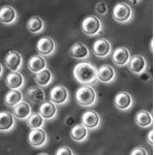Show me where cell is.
Returning <instances> with one entry per match:
<instances>
[{"label": "cell", "mask_w": 155, "mask_h": 155, "mask_svg": "<svg viewBox=\"0 0 155 155\" xmlns=\"http://www.w3.org/2000/svg\"><path fill=\"white\" fill-rule=\"evenodd\" d=\"M69 93L66 87L62 85H57L50 92V101L54 102L56 106H63L68 101Z\"/></svg>", "instance_id": "7"}, {"label": "cell", "mask_w": 155, "mask_h": 155, "mask_svg": "<svg viewBox=\"0 0 155 155\" xmlns=\"http://www.w3.org/2000/svg\"><path fill=\"white\" fill-rule=\"evenodd\" d=\"M65 124L66 125H74L76 124V120H74V118L72 116H68L66 118V120H65Z\"/></svg>", "instance_id": "33"}, {"label": "cell", "mask_w": 155, "mask_h": 155, "mask_svg": "<svg viewBox=\"0 0 155 155\" xmlns=\"http://www.w3.org/2000/svg\"><path fill=\"white\" fill-rule=\"evenodd\" d=\"M18 20V12L12 5H3L0 8V23L3 25H12Z\"/></svg>", "instance_id": "13"}, {"label": "cell", "mask_w": 155, "mask_h": 155, "mask_svg": "<svg viewBox=\"0 0 155 155\" xmlns=\"http://www.w3.org/2000/svg\"><path fill=\"white\" fill-rule=\"evenodd\" d=\"M116 80V71L112 66L104 64L97 69V81L104 84H111Z\"/></svg>", "instance_id": "16"}, {"label": "cell", "mask_w": 155, "mask_h": 155, "mask_svg": "<svg viewBox=\"0 0 155 155\" xmlns=\"http://www.w3.org/2000/svg\"><path fill=\"white\" fill-rule=\"evenodd\" d=\"M88 129L83 124H74L71 130V139L77 143H83L88 139Z\"/></svg>", "instance_id": "22"}, {"label": "cell", "mask_w": 155, "mask_h": 155, "mask_svg": "<svg viewBox=\"0 0 155 155\" xmlns=\"http://www.w3.org/2000/svg\"><path fill=\"white\" fill-rule=\"evenodd\" d=\"M82 32L87 36H96L102 30V23L98 17L88 16L86 17L81 25Z\"/></svg>", "instance_id": "4"}, {"label": "cell", "mask_w": 155, "mask_h": 155, "mask_svg": "<svg viewBox=\"0 0 155 155\" xmlns=\"http://www.w3.org/2000/svg\"><path fill=\"white\" fill-rule=\"evenodd\" d=\"M26 97L34 104H41L45 101V92L39 86L30 87L26 92Z\"/></svg>", "instance_id": "23"}, {"label": "cell", "mask_w": 155, "mask_h": 155, "mask_svg": "<svg viewBox=\"0 0 155 155\" xmlns=\"http://www.w3.org/2000/svg\"><path fill=\"white\" fill-rule=\"evenodd\" d=\"M56 42L52 37L50 36H44L38 39L36 44V50L39 55L44 57H49L53 55L56 51Z\"/></svg>", "instance_id": "5"}, {"label": "cell", "mask_w": 155, "mask_h": 155, "mask_svg": "<svg viewBox=\"0 0 155 155\" xmlns=\"http://www.w3.org/2000/svg\"><path fill=\"white\" fill-rule=\"evenodd\" d=\"M16 119L14 114L8 111L0 112V131L9 132L15 128Z\"/></svg>", "instance_id": "17"}, {"label": "cell", "mask_w": 155, "mask_h": 155, "mask_svg": "<svg viewBox=\"0 0 155 155\" xmlns=\"http://www.w3.org/2000/svg\"><path fill=\"white\" fill-rule=\"evenodd\" d=\"M92 52L96 57L101 59L107 58L110 56L112 52V45L107 38H99L94 41L93 47H92Z\"/></svg>", "instance_id": "10"}, {"label": "cell", "mask_w": 155, "mask_h": 155, "mask_svg": "<svg viewBox=\"0 0 155 155\" xmlns=\"http://www.w3.org/2000/svg\"><path fill=\"white\" fill-rule=\"evenodd\" d=\"M130 154L131 155H148V152H147L143 147H136V148L130 152Z\"/></svg>", "instance_id": "31"}, {"label": "cell", "mask_w": 155, "mask_h": 155, "mask_svg": "<svg viewBox=\"0 0 155 155\" xmlns=\"http://www.w3.org/2000/svg\"><path fill=\"white\" fill-rule=\"evenodd\" d=\"M76 101L82 107H91L96 104L97 94L91 85H83L76 92Z\"/></svg>", "instance_id": "2"}, {"label": "cell", "mask_w": 155, "mask_h": 155, "mask_svg": "<svg viewBox=\"0 0 155 155\" xmlns=\"http://www.w3.org/2000/svg\"><path fill=\"white\" fill-rule=\"evenodd\" d=\"M4 62L11 71H20L23 66V57L19 52L9 51L4 58Z\"/></svg>", "instance_id": "11"}, {"label": "cell", "mask_w": 155, "mask_h": 155, "mask_svg": "<svg viewBox=\"0 0 155 155\" xmlns=\"http://www.w3.org/2000/svg\"><path fill=\"white\" fill-rule=\"evenodd\" d=\"M127 67H128L129 71L132 72L134 74L140 76V74L146 71L147 61L145 57L142 56L141 54H136L134 56H130L128 63H127Z\"/></svg>", "instance_id": "6"}, {"label": "cell", "mask_w": 155, "mask_h": 155, "mask_svg": "<svg viewBox=\"0 0 155 155\" xmlns=\"http://www.w3.org/2000/svg\"><path fill=\"white\" fill-rule=\"evenodd\" d=\"M134 18V11L126 2H119L114 6L113 19L120 24H127Z\"/></svg>", "instance_id": "3"}, {"label": "cell", "mask_w": 155, "mask_h": 155, "mask_svg": "<svg viewBox=\"0 0 155 155\" xmlns=\"http://www.w3.org/2000/svg\"><path fill=\"white\" fill-rule=\"evenodd\" d=\"M26 27L30 33L39 34L44 31L45 23L41 18H39V17H37V16H34V17H31V18L27 21Z\"/></svg>", "instance_id": "25"}, {"label": "cell", "mask_w": 155, "mask_h": 155, "mask_svg": "<svg viewBox=\"0 0 155 155\" xmlns=\"http://www.w3.org/2000/svg\"><path fill=\"white\" fill-rule=\"evenodd\" d=\"M12 114H14L15 118L19 120H27L29 116L32 114V107L27 101H22L19 102L17 106L12 107Z\"/></svg>", "instance_id": "19"}, {"label": "cell", "mask_w": 155, "mask_h": 155, "mask_svg": "<svg viewBox=\"0 0 155 155\" xmlns=\"http://www.w3.org/2000/svg\"><path fill=\"white\" fill-rule=\"evenodd\" d=\"M129 1L130 2H132V4H139L140 3V1H141V0H129Z\"/></svg>", "instance_id": "34"}, {"label": "cell", "mask_w": 155, "mask_h": 155, "mask_svg": "<svg viewBox=\"0 0 155 155\" xmlns=\"http://www.w3.org/2000/svg\"><path fill=\"white\" fill-rule=\"evenodd\" d=\"M2 74H3V67H2V64L0 63V78H1Z\"/></svg>", "instance_id": "35"}, {"label": "cell", "mask_w": 155, "mask_h": 155, "mask_svg": "<svg viewBox=\"0 0 155 155\" xmlns=\"http://www.w3.org/2000/svg\"><path fill=\"white\" fill-rule=\"evenodd\" d=\"M28 142L33 148H42L48 143V136L42 128L31 129L28 134Z\"/></svg>", "instance_id": "9"}, {"label": "cell", "mask_w": 155, "mask_h": 155, "mask_svg": "<svg viewBox=\"0 0 155 155\" xmlns=\"http://www.w3.org/2000/svg\"><path fill=\"white\" fill-rule=\"evenodd\" d=\"M27 65H28L29 71H31L32 74H35L37 72L42 71V69L47 68V61H46V59L44 58V56L37 54V55H33V56L30 57Z\"/></svg>", "instance_id": "21"}, {"label": "cell", "mask_w": 155, "mask_h": 155, "mask_svg": "<svg viewBox=\"0 0 155 155\" xmlns=\"http://www.w3.org/2000/svg\"><path fill=\"white\" fill-rule=\"evenodd\" d=\"M5 85L11 90H21L25 85V78L20 71H12L5 78Z\"/></svg>", "instance_id": "15"}, {"label": "cell", "mask_w": 155, "mask_h": 155, "mask_svg": "<svg viewBox=\"0 0 155 155\" xmlns=\"http://www.w3.org/2000/svg\"><path fill=\"white\" fill-rule=\"evenodd\" d=\"M95 12L99 16H106L107 12H109L107 3H104V2H98L95 5Z\"/></svg>", "instance_id": "29"}, {"label": "cell", "mask_w": 155, "mask_h": 155, "mask_svg": "<svg viewBox=\"0 0 155 155\" xmlns=\"http://www.w3.org/2000/svg\"><path fill=\"white\" fill-rule=\"evenodd\" d=\"M55 154H56V155H74V152L72 151L71 148H69V147L62 146V147H60L58 150H57Z\"/></svg>", "instance_id": "30"}, {"label": "cell", "mask_w": 155, "mask_h": 155, "mask_svg": "<svg viewBox=\"0 0 155 155\" xmlns=\"http://www.w3.org/2000/svg\"><path fill=\"white\" fill-rule=\"evenodd\" d=\"M74 79L82 85H92L97 81V69L89 62H80L74 68Z\"/></svg>", "instance_id": "1"}, {"label": "cell", "mask_w": 155, "mask_h": 155, "mask_svg": "<svg viewBox=\"0 0 155 155\" xmlns=\"http://www.w3.org/2000/svg\"><path fill=\"white\" fill-rule=\"evenodd\" d=\"M69 56L74 59H88L90 57V51L86 45L82 42H76L71 47L68 51Z\"/></svg>", "instance_id": "18"}, {"label": "cell", "mask_w": 155, "mask_h": 155, "mask_svg": "<svg viewBox=\"0 0 155 155\" xmlns=\"http://www.w3.org/2000/svg\"><path fill=\"white\" fill-rule=\"evenodd\" d=\"M134 99L128 92H119L114 99V106L120 111H128L132 107Z\"/></svg>", "instance_id": "14"}, {"label": "cell", "mask_w": 155, "mask_h": 155, "mask_svg": "<svg viewBox=\"0 0 155 155\" xmlns=\"http://www.w3.org/2000/svg\"><path fill=\"white\" fill-rule=\"evenodd\" d=\"M45 123V119L41 117L39 113H32L27 119V124H28L30 129H37L42 128Z\"/></svg>", "instance_id": "28"}, {"label": "cell", "mask_w": 155, "mask_h": 155, "mask_svg": "<svg viewBox=\"0 0 155 155\" xmlns=\"http://www.w3.org/2000/svg\"><path fill=\"white\" fill-rule=\"evenodd\" d=\"M22 101H23V94L20 90H11L4 97V102L8 107H14Z\"/></svg>", "instance_id": "27"}, {"label": "cell", "mask_w": 155, "mask_h": 155, "mask_svg": "<svg viewBox=\"0 0 155 155\" xmlns=\"http://www.w3.org/2000/svg\"><path fill=\"white\" fill-rule=\"evenodd\" d=\"M134 121L139 126L143 127V128H147V127H150L153 124V116L148 111L141 110L136 114Z\"/></svg>", "instance_id": "24"}, {"label": "cell", "mask_w": 155, "mask_h": 155, "mask_svg": "<svg viewBox=\"0 0 155 155\" xmlns=\"http://www.w3.org/2000/svg\"><path fill=\"white\" fill-rule=\"evenodd\" d=\"M147 141H148V144H150L151 146H154V130L153 129H152V130L148 134Z\"/></svg>", "instance_id": "32"}, {"label": "cell", "mask_w": 155, "mask_h": 155, "mask_svg": "<svg viewBox=\"0 0 155 155\" xmlns=\"http://www.w3.org/2000/svg\"><path fill=\"white\" fill-rule=\"evenodd\" d=\"M34 81L39 87H47L53 81V74L48 68H45L34 74Z\"/></svg>", "instance_id": "26"}, {"label": "cell", "mask_w": 155, "mask_h": 155, "mask_svg": "<svg viewBox=\"0 0 155 155\" xmlns=\"http://www.w3.org/2000/svg\"><path fill=\"white\" fill-rule=\"evenodd\" d=\"M101 119L97 112L93 110L86 111L82 115V124L86 127L88 130H95L101 126Z\"/></svg>", "instance_id": "8"}, {"label": "cell", "mask_w": 155, "mask_h": 155, "mask_svg": "<svg viewBox=\"0 0 155 155\" xmlns=\"http://www.w3.org/2000/svg\"><path fill=\"white\" fill-rule=\"evenodd\" d=\"M38 113L41 115V117L46 120H52L54 119L55 117L58 114V109H57V106L50 101H44L41 104L38 109Z\"/></svg>", "instance_id": "20"}, {"label": "cell", "mask_w": 155, "mask_h": 155, "mask_svg": "<svg viewBox=\"0 0 155 155\" xmlns=\"http://www.w3.org/2000/svg\"><path fill=\"white\" fill-rule=\"evenodd\" d=\"M130 58V52L126 47H119L113 52L112 61L116 66L123 67L126 66Z\"/></svg>", "instance_id": "12"}]
</instances>
